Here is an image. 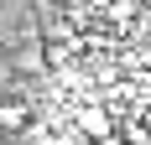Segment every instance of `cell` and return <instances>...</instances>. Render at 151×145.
<instances>
[{
  "label": "cell",
  "instance_id": "cell-1",
  "mask_svg": "<svg viewBox=\"0 0 151 145\" xmlns=\"http://www.w3.org/2000/svg\"><path fill=\"white\" fill-rule=\"evenodd\" d=\"M73 124H78V130H83V135H89L94 145H99V140H109V135H115V114H109L104 104H83V109H78V114H73Z\"/></svg>",
  "mask_w": 151,
  "mask_h": 145
},
{
  "label": "cell",
  "instance_id": "cell-2",
  "mask_svg": "<svg viewBox=\"0 0 151 145\" xmlns=\"http://www.w3.org/2000/svg\"><path fill=\"white\" fill-rule=\"evenodd\" d=\"M26 124H31L26 104H0V130H26Z\"/></svg>",
  "mask_w": 151,
  "mask_h": 145
},
{
  "label": "cell",
  "instance_id": "cell-3",
  "mask_svg": "<svg viewBox=\"0 0 151 145\" xmlns=\"http://www.w3.org/2000/svg\"><path fill=\"white\" fill-rule=\"evenodd\" d=\"M83 5H89V11H115L120 0H83Z\"/></svg>",
  "mask_w": 151,
  "mask_h": 145
},
{
  "label": "cell",
  "instance_id": "cell-4",
  "mask_svg": "<svg viewBox=\"0 0 151 145\" xmlns=\"http://www.w3.org/2000/svg\"><path fill=\"white\" fill-rule=\"evenodd\" d=\"M141 130L151 135V104H146V109H141Z\"/></svg>",
  "mask_w": 151,
  "mask_h": 145
},
{
  "label": "cell",
  "instance_id": "cell-5",
  "mask_svg": "<svg viewBox=\"0 0 151 145\" xmlns=\"http://www.w3.org/2000/svg\"><path fill=\"white\" fill-rule=\"evenodd\" d=\"M99 145H130V140H125V135L115 130V135H109V140H99Z\"/></svg>",
  "mask_w": 151,
  "mask_h": 145
}]
</instances>
